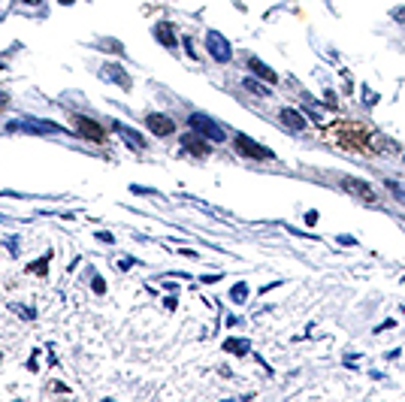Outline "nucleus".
I'll return each mask as SVG.
<instances>
[{
    "mask_svg": "<svg viewBox=\"0 0 405 402\" xmlns=\"http://www.w3.org/2000/svg\"><path fill=\"white\" fill-rule=\"evenodd\" d=\"M206 49H209V55L218 61V64H227L230 58H233V49H230V43L221 36L218 30H209L206 33Z\"/></svg>",
    "mask_w": 405,
    "mask_h": 402,
    "instance_id": "nucleus-1",
    "label": "nucleus"
},
{
    "mask_svg": "<svg viewBox=\"0 0 405 402\" xmlns=\"http://www.w3.org/2000/svg\"><path fill=\"white\" fill-rule=\"evenodd\" d=\"M191 127L197 130V133H203V136H209L212 142H221V139H224V130H221L209 115H200V112H194L191 115Z\"/></svg>",
    "mask_w": 405,
    "mask_h": 402,
    "instance_id": "nucleus-2",
    "label": "nucleus"
},
{
    "mask_svg": "<svg viewBox=\"0 0 405 402\" xmlns=\"http://www.w3.org/2000/svg\"><path fill=\"white\" fill-rule=\"evenodd\" d=\"M236 152L245 155V158H254V161H272V152L263 149V145L251 142L248 136H236Z\"/></svg>",
    "mask_w": 405,
    "mask_h": 402,
    "instance_id": "nucleus-3",
    "label": "nucleus"
},
{
    "mask_svg": "<svg viewBox=\"0 0 405 402\" xmlns=\"http://www.w3.org/2000/svg\"><path fill=\"white\" fill-rule=\"evenodd\" d=\"M76 130H79L88 142H103V139H106V130H103L97 121L85 118V115H76Z\"/></svg>",
    "mask_w": 405,
    "mask_h": 402,
    "instance_id": "nucleus-4",
    "label": "nucleus"
},
{
    "mask_svg": "<svg viewBox=\"0 0 405 402\" xmlns=\"http://www.w3.org/2000/svg\"><path fill=\"white\" fill-rule=\"evenodd\" d=\"M145 124H149V130H152L155 136H172V130H175L172 118H166V115H161V112H152L149 118H145Z\"/></svg>",
    "mask_w": 405,
    "mask_h": 402,
    "instance_id": "nucleus-5",
    "label": "nucleus"
},
{
    "mask_svg": "<svg viewBox=\"0 0 405 402\" xmlns=\"http://www.w3.org/2000/svg\"><path fill=\"white\" fill-rule=\"evenodd\" d=\"M100 76L103 79H112L118 88H124V91H130V76L121 70V64H106L103 70H100Z\"/></svg>",
    "mask_w": 405,
    "mask_h": 402,
    "instance_id": "nucleus-6",
    "label": "nucleus"
},
{
    "mask_svg": "<svg viewBox=\"0 0 405 402\" xmlns=\"http://www.w3.org/2000/svg\"><path fill=\"white\" fill-rule=\"evenodd\" d=\"M9 130H33V133H64V127L52 124V121H21V124H9Z\"/></svg>",
    "mask_w": 405,
    "mask_h": 402,
    "instance_id": "nucleus-7",
    "label": "nucleus"
},
{
    "mask_svg": "<svg viewBox=\"0 0 405 402\" xmlns=\"http://www.w3.org/2000/svg\"><path fill=\"white\" fill-rule=\"evenodd\" d=\"M342 185H345V191L357 194L360 200H366V203H375V194H372V188L366 185V181H360V178H345Z\"/></svg>",
    "mask_w": 405,
    "mask_h": 402,
    "instance_id": "nucleus-8",
    "label": "nucleus"
},
{
    "mask_svg": "<svg viewBox=\"0 0 405 402\" xmlns=\"http://www.w3.org/2000/svg\"><path fill=\"white\" fill-rule=\"evenodd\" d=\"M181 149L191 152V155H197V158H206V155H209V142L197 139V133H188V136H181Z\"/></svg>",
    "mask_w": 405,
    "mask_h": 402,
    "instance_id": "nucleus-9",
    "label": "nucleus"
},
{
    "mask_svg": "<svg viewBox=\"0 0 405 402\" xmlns=\"http://www.w3.org/2000/svg\"><path fill=\"white\" fill-rule=\"evenodd\" d=\"M112 130H115V133H121V136H124V142H127V145H133L136 152H142V149H145V139H142L133 127H124L121 121H115V124H112Z\"/></svg>",
    "mask_w": 405,
    "mask_h": 402,
    "instance_id": "nucleus-10",
    "label": "nucleus"
},
{
    "mask_svg": "<svg viewBox=\"0 0 405 402\" xmlns=\"http://www.w3.org/2000/svg\"><path fill=\"white\" fill-rule=\"evenodd\" d=\"M281 124H284V127H290V130H297V133H300V130L306 127V118H303V115L297 112V109H281Z\"/></svg>",
    "mask_w": 405,
    "mask_h": 402,
    "instance_id": "nucleus-11",
    "label": "nucleus"
},
{
    "mask_svg": "<svg viewBox=\"0 0 405 402\" xmlns=\"http://www.w3.org/2000/svg\"><path fill=\"white\" fill-rule=\"evenodd\" d=\"M248 67L257 73V76H260V79H266V82H278V76H275V70H269L260 58H248Z\"/></svg>",
    "mask_w": 405,
    "mask_h": 402,
    "instance_id": "nucleus-12",
    "label": "nucleus"
},
{
    "mask_svg": "<svg viewBox=\"0 0 405 402\" xmlns=\"http://www.w3.org/2000/svg\"><path fill=\"white\" fill-rule=\"evenodd\" d=\"M155 36H158V40H161L166 49H172V46H175V33H172V27H169L166 21H161V24L155 27Z\"/></svg>",
    "mask_w": 405,
    "mask_h": 402,
    "instance_id": "nucleus-13",
    "label": "nucleus"
},
{
    "mask_svg": "<svg viewBox=\"0 0 405 402\" xmlns=\"http://www.w3.org/2000/svg\"><path fill=\"white\" fill-rule=\"evenodd\" d=\"M224 351H227V354H248L251 345H248L245 339H227V342H224Z\"/></svg>",
    "mask_w": 405,
    "mask_h": 402,
    "instance_id": "nucleus-14",
    "label": "nucleus"
},
{
    "mask_svg": "<svg viewBox=\"0 0 405 402\" xmlns=\"http://www.w3.org/2000/svg\"><path fill=\"white\" fill-rule=\"evenodd\" d=\"M245 88H248V91H254V94H260V97H266V94H269V88H263L260 82H254V79H245Z\"/></svg>",
    "mask_w": 405,
    "mask_h": 402,
    "instance_id": "nucleus-15",
    "label": "nucleus"
},
{
    "mask_svg": "<svg viewBox=\"0 0 405 402\" xmlns=\"http://www.w3.org/2000/svg\"><path fill=\"white\" fill-rule=\"evenodd\" d=\"M387 191H390L396 200H402V203H405V188L399 185V181H387Z\"/></svg>",
    "mask_w": 405,
    "mask_h": 402,
    "instance_id": "nucleus-16",
    "label": "nucleus"
},
{
    "mask_svg": "<svg viewBox=\"0 0 405 402\" xmlns=\"http://www.w3.org/2000/svg\"><path fill=\"white\" fill-rule=\"evenodd\" d=\"M245 297H248V284H245V281H239V284L233 287V300H236V303H242Z\"/></svg>",
    "mask_w": 405,
    "mask_h": 402,
    "instance_id": "nucleus-17",
    "label": "nucleus"
},
{
    "mask_svg": "<svg viewBox=\"0 0 405 402\" xmlns=\"http://www.w3.org/2000/svg\"><path fill=\"white\" fill-rule=\"evenodd\" d=\"M94 290H97V294H103V290H106V284H103V278H100V275L94 278Z\"/></svg>",
    "mask_w": 405,
    "mask_h": 402,
    "instance_id": "nucleus-18",
    "label": "nucleus"
},
{
    "mask_svg": "<svg viewBox=\"0 0 405 402\" xmlns=\"http://www.w3.org/2000/svg\"><path fill=\"white\" fill-rule=\"evenodd\" d=\"M3 106H9V94H6V91H0V109H3Z\"/></svg>",
    "mask_w": 405,
    "mask_h": 402,
    "instance_id": "nucleus-19",
    "label": "nucleus"
},
{
    "mask_svg": "<svg viewBox=\"0 0 405 402\" xmlns=\"http://www.w3.org/2000/svg\"><path fill=\"white\" fill-rule=\"evenodd\" d=\"M393 15H396V21H405V6H402V9H396Z\"/></svg>",
    "mask_w": 405,
    "mask_h": 402,
    "instance_id": "nucleus-20",
    "label": "nucleus"
},
{
    "mask_svg": "<svg viewBox=\"0 0 405 402\" xmlns=\"http://www.w3.org/2000/svg\"><path fill=\"white\" fill-rule=\"evenodd\" d=\"M24 3H27V6H36V3H40V0H24Z\"/></svg>",
    "mask_w": 405,
    "mask_h": 402,
    "instance_id": "nucleus-21",
    "label": "nucleus"
},
{
    "mask_svg": "<svg viewBox=\"0 0 405 402\" xmlns=\"http://www.w3.org/2000/svg\"><path fill=\"white\" fill-rule=\"evenodd\" d=\"M61 3H73V0H61Z\"/></svg>",
    "mask_w": 405,
    "mask_h": 402,
    "instance_id": "nucleus-22",
    "label": "nucleus"
},
{
    "mask_svg": "<svg viewBox=\"0 0 405 402\" xmlns=\"http://www.w3.org/2000/svg\"><path fill=\"white\" fill-rule=\"evenodd\" d=\"M0 70H3V67H0Z\"/></svg>",
    "mask_w": 405,
    "mask_h": 402,
    "instance_id": "nucleus-23",
    "label": "nucleus"
}]
</instances>
